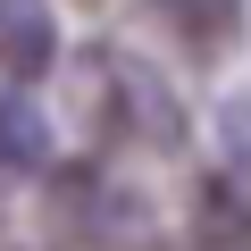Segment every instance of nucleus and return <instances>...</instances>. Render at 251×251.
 <instances>
[{"label": "nucleus", "mask_w": 251, "mask_h": 251, "mask_svg": "<svg viewBox=\"0 0 251 251\" xmlns=\"http://www.w3.org/2000/svg\"><path fill=\"white\" fill-rule=\"evenodd\" d=\"M67 109L92 143H143V151H176L184 143V100L176 84L134 59V50H84L67 67Z\"/></svg>", "instance_id": "1"}, {"label": "nucleus", "mask_w": 251, "mask_h": 251, "mask_svg": "<svg viewBox=\"0 0 251 251\" xmlns=\"http://www.w3.org/2000/svg\"><path fill=\"white\" fill-rule=\"evenodd\" d=\"M50 218L75 243H92V251H143L151 243V209L126 193V184H109L100 168H67L50 184Z\"/></svg>", "instance_id": "2"}, {"label": "nucleus", "mask_w": 251, "mask_h": 251, "mask_svg": "<svg viewBox=\"0 0 251 251\" xmlns=\"http://www.w3.org/2000/svg\"><path fill=\"white\" fill-rule=\"evenodd\" d=\"M59 59V25L42 0H0V67L9 75H42Z\"/></svg>", "instance_id": "3"}, {"label": "nucleus", "mask_w": 251, "mask_h": 251, "mask_svg": "<svg viewBox=\"0 0 251 251\" xmlns=\"http://www.w3.org/2000/svg\"><path fill=\"white\" fill-rule=\"evenodd\" d=\"M193 251H251V201H243L234 184H201Z\"/></svg>", "instance_id": "4"}, {"label": "nucleus", "mask_w": 251, "mask_h": 251, "mask_svg": "<svg viewBox=\"0 0 251 251\" xmlns=\"http://www.w3.org/2000/svg\"><path fill=\"white\" fill-rule=\"evenodd\" d=\"M50 134H42V117L17 100V92H0V168H42Z\"/></svg>", "instance_id": "5"}, {"label": "nucleus", "mask_w": 251, "mask_h": 251, "mask_svg": "<svg viewBox=\"0 0 251 251\" xmlns=\"http://www.w3.org/2000/svg\"><path fill=\"white\" fill-rule=\"evenodd\" d=\"M234 9H243V0H159V17H168L176 34H193V42H226Z\"/></svg>", "instance_id": "6"}, {"label": "nucleus", "mask_w": 251, "mask_h": 251, "mask_svg": "<svg viewBox=\"0 0 251 251\" xmlns=\"http://www.w3.org/2000/svg\"><path fill=\"white\" fill-rule=\"evenodd\" d=\"M218 151H226L234 176H251V84H234L218 100Z\"/></svg>", "instance_id": "7"}]
</instances>
